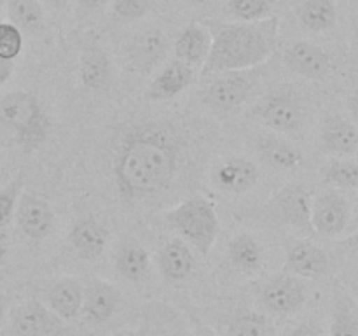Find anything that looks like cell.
Wrapping results in <instances>:
<instances>
[{
    "label": "cell",
    "mask_w": 358,
    "mask_h": 336,
    "mask_svg": "<svg viewBox=\"0 0 358 336\" xmlns=\"http://www.w3.org/2000/svg\"><path fill=\"white\" fill-rule=\"evenodd\" d=\"M322 144L332 156H352L358 149V126L345 115H329L322 125Z\"/></svg>",
    "instance_id": "16"
},
{
    "label": "cell",
    "mask_w": 358,
    "mask_h": 336,
    "mask_svg": "<svg viewBox=\"0 0 358 336\" xmlns=\"http://www.w3.org/2000/svg\"><path fill=\"white\" fill-rule=\"evenodd\" d=\"M229 10L240 21H261L273 16V0H229Z\"/></svg>",
    "instance_id": "32"
},
{
    "label": "cell",
    "mask_w": 358,
    "mask_h": 336,
    "mask_svg": "<svg viewBox=\"0 0 358 336\" xmlns=\"http://www.w3.org/2000/svg\"><path fill=\"white\" fill-rule=\"evenodd\" d=\"M178 167L173 140L159 128L129 133L114 160V177L124 200L152 196L168 188Z\"/></svg>",
    "instance_id": "1"
},
{
    "label": "cell",
    "mask_w": 358,
    "mask_h": 336,
    "mask_svg": "<svg viewBox=\"0 0 358 336\" xmlns=\"http://www.w3.org/2000/svg\"><path fill=\"white\" fill-rule=\"evenodd\" d=\"M329 336H358V303L343 287H336Z\"/></svg>",
    "instance_id": "23"
},
{
    "label": "cell",
    "mask_w": 358,
    "mask_h": 336,
    "mask_svg": "<svg viewBox=\"0 0 358 336\" xmlns=\"http://www.w3.org/2000/svg\"><path fill=\"white\" fill-rule=\"evenodd\" d=\"M353 223H355L357 226H358V200H357V205H355V209H353Z\"/></svg>",
    "instance_id": "44"
},
{
    "label": "cell",
    "mask_w": 358,
    "mask_h": 336,
    "mask_svg": "<svg viewBox=\"0 0 358 336\" xmlns=\"http://www.w3.org/2000/svg\"><path fill=\"white\" fill-rule=\"evenodd\" d=\"M80 6L84 7V9H90V10H98L101 9V7L107 6L110 0H79Z\"/></svg>",
    "instance_id": "41"
},
{
    "label": "cell",
    "mask_w": 358,
    "mask_h": 336,
    "mask_svg": "<svg viewBox=\"0 0 358 336\" xmlns=\"http://www.w3.org/2000/svg\"><path fill=\"white\" fill-rule=\"evenodd\" d=\"M182 2H187V4H205L206 0H182Z\"/></svg>",
    "instance_id": "45"
},
{
    "label": "cell",
    "mask_w": 358,
    "mask_h": 336,
    "mask_svg": "<svg viewBox=\"0 0 358 336\" xmlns=\"http://www.w3.org/2000/svg\"><path fill=\"white\" fill-rule=\"evenodd\" d=\"M352 219L350 202L338 189H325L311 202V227L315 233L336 238L348 227Z\"/></svg>",
    "instance_id": "7"
},
{
    "label": "cell",
    "mask_w": 358,
    "mask_h": 336,
    "mask_svg": "<svg viewBox=\"0 0 358 336\" xmlns=\"http://www.w3.org/2000/svg\"><path fill=\"white\" fill-rule=\"evenodd\" d=\"M7 252H9V238H7V231L0 230V268H2L3 262H6Z\"/></svg>",
    "instance_id": "38"
},
{
    "label": "cell",
    "mask_w": 358,
    "mask_h": 336,
    "mask_svg": "<svg viewBox=\"0 0 358 336\" xmlns=\"http://www.w3.org/2000/svg\"><path fill=\"white\" fill-rule=\"evenodd\" d=\"M212 34V49L201 66L203 77L234 70L257 69L268 62L278 48L280 18L261 21L227 23L219 20L201 21Z\"/></svg>",
    "instance_id": "2"
},
{
    "label": "cell",
    "mask_w": 358,
    "mask_h": 336,
    "mask_svg": "<svg viewBox=\"0 0 358 336\" xmlns=\"http://www.w3.org/2000/svg\"><path fill=\"white\" fill-rule=\"evenodd\" d=\"M0 121L13 130L24 150L37 149L48 136L51 125L38 98L23 90L10 91L0 100Z\"/></svg>",
    "instance_id": "4"
},
{
    "label": "cell",
    "mask_w": 358,
    "mask_h": 336,
    "mask_svg": "<svg viewBox=\"0 0 358 336\" xmlns=\"http://www.w3.org/2000/svg\"><path fill=\"white\" fill-rule=\"evenodd\" d=\"M84 286L79 279H62L49 289V308L63 321H73L83 308Z\"/></svg>",
    "instance_id": "21"
},
{
    "label": "cell",
    "mask_w": 358,
    "mask_h": 336,
    "mask_svg": "<svg viewBox=\"0 0 358 336\" xmlns=\"http://www.w3.org/2000/svg\"><path fill=\"white\" fill-rule=\"evenodd\" d=\"M322 181L332 189L358 188V163L346 158H334L322 168Z\"/></svg>",
    "instance_id": "29"
},
{
    "label": "cell",
    "mask_w": 358,
    "mask_h": 336,
    "mask_svg": "<svg viewBox=\"0 0 358 336\" xmlns=\"http://www.w3.org/2000/svg\"><path fill=\"white\" fill-rule=\"evenodd\" d=\"M192 80H194V69L180 59H173L154 77L147 94L150 100L156 102L171 100L184 90H187Z\"/></svg>",
    "instance_id": "19"
},
{
    "label": "cell",
    "mask_w": 358,
    "mask_h": 336,
    "mask_svg": "<svg viewBox=\"0 0 358 336\" xmlns=\"http://www.w3.org/2000/svg\"><path fill=\"white\" fill-rule=\"evenodd\" d=\"M150 268L149 252L138 241H126L115 254V270L122 279L129 282H140L145 279Z\"/></svg>",
    "instance_id": "25"
},
{
    "label": "cell",
    "mask_w": 358,
    "mask_h": 336,
    "mask_svg": "<svg viewBox=\"0 0 358 336\" xmlns=\"http://www.w3.org/2000/svg\"><path fill=\"white\" fill-rule=\"evenodd\" d=\"M110 79V59L103 49L91 46L80 58V80L87 90H103Z\"/></svg>",
    "instance_id": "26"
},
{
    "label": "cell",
    "mask_w": 358,
    "mask_h": 336,
    "mask_svg": "<svg viewBox=\"0 0 358 336\" xmlns=\"http://www.w3.org/2000/svg\"><path fill=\"white\" fill-rule=\"evenodd\" d=\"M14 217L21 233L31 240H44L55 226V212L51 205L35 191L21 192Z\"/></svg>",
    "instance_id": "10"
},
{
    "label": "cell",
    "mask_w": 358,
    "mask_h": 336,
    "mask_svg": "<svg viewBox=\"0 0 358 336\" xmlns=\"http://www.w3.org/2000/svg\"><path fill=\"white\" fill-rule=\"evenodd\" d=\"M6 315H7V303L6 300L0 298V328H2V324L6 322Z\"/></svg>",
    "instance_id": "43"
},
{
    "label": "cell",
    "mask_w": 358,
    "mask_h": 336,
    "mask_svg": "<svg viewBox=\"0 0 358 336\" xmlns=\"http://www.w3.org/2000/svg\"><path fill=\"white\" fill-rule=\"evenodd\" d=\"M299 21L310 31L331 30L338 21L336 0H306L299 7Z\"/></svg>",
    "instance_id": "27"
},
{
    "label": "cell",
    "mask_w": 358,
    "mask_h": 336,
    "mask_svg": "<svg viewBox=\"0 0 358 336\" xmlns=\"http://www.w3.org/2000/svg\"><path fill=\"white\" fill-rule=\"evenodd\" d=\"M212 49V34L201 21L187 24L175 42V59L187 63L192 69L205 65Z\"/></svg>",
    "instance_id": "17"
},
{
    "label": "cell",
    "mask_w": 358,
    "mask_h": 336,
    "mask_svg": "<svg viewBox=\"0 0 358 336\" xmlns=\"http://www.w3.org/2000/svg\"><path fill=\"white\" fill-rule=\"evenodd\" d=\"M327 252L308 240H296L287 247L285 272L299 279H318L329 270Z\"/></svg>",
    "instance_id": "14"
},
{
    "label": "cell",
    "mask_w": 358,
    "mask_h": 336,
    "mask_svg": "<svg viewBox=\"0 0 358 336\" xmlns=\"http://www.w3.org/2000/svg\"><path fill=\"white\" fill-rule=\"evenodd\" d=\"M285 65L297 76L310 80H325L332 70V59L320 46L297 41L285 51Z\"/></svg>",
    "instance_id": "12"
},
{
    "label": "cell",
    "mask_w": 358,
    "mask_h": 336,
    "mask_svg": "<svg viewBox=\"0 0 358 336\" xmlns=\"http://www.w3.org/2000/svg\"><path fill=\"white\" fill-rule=\"evenodd\" d=\"M23 49V34L13 23L0 21V58L14 62Z\"/></svg>",
    "instance_id": "33"
},
{
    "label": "cell",
    "mask_w": 358,
    "mask_h": 336,
    "mask_svg": "<svg viewBox=\"0 0 358 336\" xmlns=\"http://www.w3.org/2000/svg\"><path fill=\"white\" fill-rule=\"evenodd\" d=\"M9 331L13 336H70L65 321L37 300H28L14 308Z\"/></svg>",
    "instance_id": "6"
},
{
    "label": "cell",
    "mask_w": 358,
    "mask_h": 336,
    "mask_svg": "<svg viewBox=\"0 0 358 336\" xmlns=\"http://www.w3.org/2000/svg\"><path fill=\"white\" fill-rule=\"evenodd\" d=\"M348 112L352 115V121L358 126V91L348 98Z\"/></svg>",
    "instance_id": "39"
},
{
    "label": "cell",
    "mask_w": 358,
    "mask_h": 336,
    "mask_svg": "<svg viewBox=\"0 0 358 336\" xmlns=\"http://www.w3.org/2000/svg\"><path fill=\"white\" fill-rule=\"evenodd\" d=\"M338 245H341V247L348 248V251H358V230L353 234H350V237H346V238H343V240H339Z\"/></svg>",
    "instance_id": "40"
},
{
    "label": "cell",
    "mask_w": 358,
    "mask_h": 336,
    "mask_svg": "<svg viewBox=\"0 0 358 336\" xmlns=\"http://www.w3.org/2000/svg\"><path fill=\"white\" fill-rule=\"evenodd\" d=\"M259 181V168L247 158H227L217 167L215 182L220 189L231 195L250 191Z\"/></svg>",
    "instance_id": "15"
},
{
    "label": "cell",
    "mask_w": 358,
    "mask_h": 336,
    "mask_svg": "<svg viewBox=\"0 0 358 336\" xmlns=\"http://www.w3.org/2000/svg\"><path fill=\"white\" fill-rule=\"evenodd\" d=\"M69 240L80 258L96 259L103 254L107 247L108 230L93 217H84L72 224Z\"/></svg>",
    "instance_id": "20"
},
{
    "label": "cell",
    "mask_w": 358,
    "mask_h": 336,
    "mask_svg": "<svg viewBox=\"0 0 358 336\" xmlns=\"http://www.w3.org/2000/svg\"><path fill=\"white\" fill-rule=\"evenodd\" d=\"M121 294L117 287L101 279H90L84 286L80 315L90 324H103L110 321L119 308Z\"/></svg>",
    "instance_id": "13"
},
{
    "label": "cell",
    "mask_w": 358,
    "mask_h": 336,
    "mask_svg": "<svg viewBox=\"0 0 358 336\" xmlns=\"http://www.w3.org/2000/svg\"><path fill=\"white\" fill-rule=\"evenodd\" d=\"M227 336H273V329L266 315L252 310L238 314L229 322Z\"/></svg>",
    "instance_id": "30"
},
{
    "label": "cell",
    "mask_w": 358,
    "mask_h": 336,
    "mask_svg": "<svg viewBox=\"0 0 358 336\" xmlns=\"http://www.w3.org/2000/svg\"><path fill=\"white\" fill-rule=\"evenodd\" d=\"M164 48H166V38L161 37L159 34L145 35L138 44V49H140L138 62L145 63V66L152 65L154 59L159 58Z\"/></svg>",
    "instance_id": "35"
},
{
    "label": "cell",
    "mask_w": 358,
    "mask_h": 336,
    "mask_svg": "<svg viewBox=\"0 0 358 336\" xmlns=\"http://www.w3.org/2000/svg\"><path fill=\"white\" fill-rule=\"evenodd\" d=\"M306 286L299 276L290 273L275 276L262 287V304L278 317H290L306 303Z\"/></svg>",
    "instance_id": "8"
},
{
    "label": "cell",
    "mask_w": 358,
    "mask_h": 336,
    "mask_svg": "<svg viewBox=\"0 0 358 336\" xmlns=\"http://www.w3.org/2000/svg\"><path fill=\"white\" fill-rule=\"evenodd\" d=\"M9 18L10 23L20 28L21 34H34L44 24V9L38 0H10Z\"/></svg>",
    "instance_id": "28"
},
{
    "label": "cell",
    "mask_w": 358,
    "mask_h": 336,
    "mask_svg": "<svg viewBox=\"0 0 358 336\" xmlns=\"http://www.w3.org/2000/svg\"><path fill=\"white\" fill-rule=\"evenodd\" d=\"M41 2H44L45 6H49L51 9H63L69 0H41Z\"/></svg>",
    "instance_id": "42"
},
{
    "label": "cell",
    "mask_w": 358,
    "mask_h": 336,
    "mask_svg": "<svg viewBox=\"0 0 358 336\" xmlns=\"http://www.w3.org/2000/svg\"><path fill=\"white\" fill-rule=\"evenodd\" d=\"M261 80V66L248 70H234L212 76V80L201 91V102L217 112H229L243 105L257 90Z\"/></svg>",
    "instance_id": "5"
},
{
    "label": "cell",
    "mask_w": 358,
    "mask_h": 336,
    "mask_svg": "<svg viewBox=\"0 0 358 336\" xmlns=\"http://www.w3.org/2000/svg\"><path fill=\"white\" fill-rule=\"evenodd\" d=\"M112 10L121 20H140L152 9L154 0H110Z\"/></svg>",
    "instance_id": "34"
},
{
    "label": "cell",
    "mask_w": 358,
    "mask_h": 336,
    "mask_svg": "<svg viewBox=\"0 0 358 336\" xmlns=\"http://www.w3.org/2000/svg\"><path fill=\"white\" fill-rule=\"evenodd\" d=\"M196 259L191 247L182 238H171L157 251L161 275L170 282H182L194 272Z\"/></svg>",
    "instance_id": "18"
},
{
    "label": "cell",
    "mask_w": 358,
    "mask_h": 336,
    "mask_svg": "<svg viewBox=\"0 0 358 336\" xmlns=\"http://www.w3.org/2000/svg\"><path fill=\"white\" fill-rule=\"evenodd\" d=\"M14 72V62H9V59L0 58V88L10 79Z\"/></svg>",
    "instance_id": "37"
},
{
    "label": "cell",
    "mask_w": 358,
    "mask_h": 336,
    "mask_svg": "<svg viewBox=\"0 0 358 336\" xmlns=\"http://www.w3.org/2000/svg\"><path fill=\"white\" fill-rule=\"evenodd\" d=\"M231 265L243 273H254L264 265V248L252 234L241 233L229 241L227 248Z\"/></svg>",
    "instance_id": "24"
},
{
    "label": "cell",
    "mask_w": 358,
    "mask_h": 336,
    "mask_svg": "<svg viewBox=\"0 0 358 336\" xmlns=\"http://www.w3.org/2000/svg\"><path fill=\"white\" fill-rule=\"evenodd\" d=\"M259 119L268 128L280 133H292L301 128L303 122V105L292 93H273L259 105Z\"/></svg>",
    "instance_id": "11"
},
{
    "label": "cell",
    "mask_w": 358,
    "mask_h": 336,
    "mask_svg": "<svg viewBox=\"0 0 358 336\" xmlns=\"http://www.w3.org/2000/svg\"><path fill=\"white\" fill-rule=\"evenodd\" d=\"M163 217L178 237L189 241L201 255H208L219 238L220 220L215 205L201 196L184 200L177 206L163 212Z\"/></svg>",
    "instance_id": "3"
},
{
    "label": "cell",
    "mask_w": 358,
    "mask_h": 336,
    "mask_svg": "<svg viewBox=\"0 0 358 336\" xmlns=\"http://www.w3.org/2000/svg\"><path fill=\"white\" fill-rule=\"evenodd\" d=\"M23 186L24 174L21 172L9 184L0 189V230H7L10 220L14 219L17 202H20V196L23 192Z\"/></svg>",
    "instance_id": "31"
},
{
    "label": "cell",
    "mask_w": 358,
    "mask_h": 336,
    "mask_svg": "<svg viewBox=\"0 0 358 336\" xmlns=\"http://www.w3.org/2000/svg\"><path fill=\"white\" fill-rule=\"evenodd\" d=\"M259 153L262 160L280 172L297 170L304 163V156L296 146L278 136H262L259 140Z\"/></svg>",
    "instance_id": "22"
},
{
    "label": "cell",
    "mask_w": 358,
    "mask_h": 336,
    "mask_svg": "<svg viewBox=\"0 0 358 336\" xmlns=\"http://www.w3.org/2000/svg\"><path fill=\"white\" fill-rule=\"evenodd\" d=\"M282 336H325V332L318 324L306 321V322H299V324L290 326Z\"/></svg>",
    "instance_id": "36"
},
{
    "label": "cell",
    "mask_w": 358,
    "mask_h": 336,
    "mask_svg": "<svg viewBox=\"0 0 358 336\" xmlns=\"http://www.w3.org/2000/svg\"><path fill=\"white\" fill-rule=\"evenodd\" d=\"M311 202H313V196L310 189L301 184H289L273 195L271 210L287 226L301 231H313Z\"/></svg>",
    "instance_id": "9"
}]
</instances>
